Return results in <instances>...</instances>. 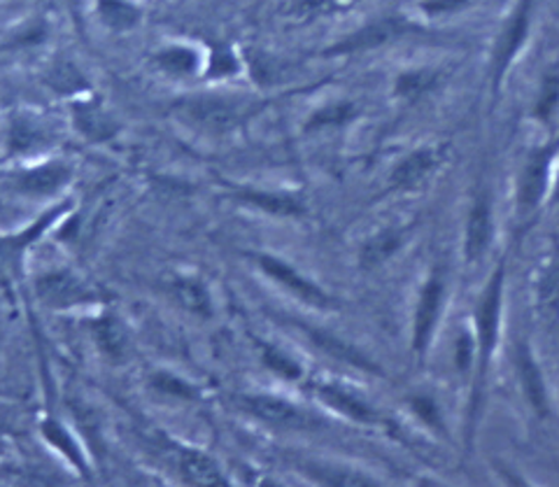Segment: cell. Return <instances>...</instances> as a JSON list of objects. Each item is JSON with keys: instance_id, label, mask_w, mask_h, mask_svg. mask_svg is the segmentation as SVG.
Masks as SVG:
<instances>
[{"instance_id": "obj_24", "label": "cell", "mask_w": 559, "mask_h": 487, "mask_svg": "<svg viewBox=\"0 0 559 487\" xmlns=\"http://www.w3.org/2000/svg\"><path fill=\"white\" fill-rule=\"evenodd\" d=\"M518 373H520L522 390H524V394H527V402L532 404L536 415L546 417L548 415L546 382H544V376H540L538 364L534 361L527 345H520V351H518Z\"/></svg>"}, {"instance_id": "obj_33", "label": "cell", "mask_w": 559, "mask_h": 487, "mask_svg": "<svg viewBox=\"0 0 559 487\" xmlns=\"http://www.w3.org/2000/svg\"><path fill=\"white\" fill-rule=\"evenodd\" d=\"M43 433H45V439L51 443V446H57L63 455L73 462L78 468H84L82 466V452H80V448H78V443L70 439V433L57 423V420H47L45 425H43Z\"/></svg>"}, {"instance_id": "obj_9", "label": "cell", "mask_w": 559, "mask_h": 487, "mask_svg": "<svg viewBox=\"0 0 559 487\" xmlns=\"http://www.w3.org/2000/svg\"><path fill=\"white\" fill-rule=\"evenodd\" d=\"M552 156L555 150L546 147L534 152L527 164H524L518 182V213L522 217H530L536 207L544 201L548 185H550V170H552Z\"/></svg>"}, {"instance_id": "obj_37", "label": "cell", "mask_w": 559, "mask_h": 487, "mask_svg": "<svg viewBox=\"0 0 559 487\" xmlns=\"http://www.w3.org/2000/svg\"><path fill=\"white\" fill-rule=\"evenodd\" d=\"M454 357H457V369L466 373V369L476 364V338L462 334L457 338V347H454Z\"/></svg>"}, {"instance_id": "obj_2", "label": "cell", "mask_w": 559, "mask_h": 487, "mask_svg": "<svg viewBox=\"0 0 559 487\" xmlns=\"http://www.w3.org/2000/svg\"><path fill=\"white\" fill-rule=\"evenodd\" d=\"M503 285H506V264H499L492 277H489V285L480 294V301L476 306V336H474L476 338V382H474V396H471V431H474V425H476L489 361H492L495 347L499 341Z\"/></svg>"}, {"instance_id": "obj_3", "label": "cell", "mask_w": 559, "mask_h": 487, "mask_svg": "<svg viewBox=\"0 0 559 487\" xmlns=\"http://www.w3.org/2000/svg\"><path fill=\"white\" fill-rule=\"evenodd\" d=\"M33 287L35 294H38V299L55 310H70L100 301V292L94 285L66 269L47 271L38 275Z\"/></svg>"}, {"instance_id": "obj_23", "label": "cell", "mask_w": 559, "mask_h": 487, "mask_svg": "<svg viewBox=\"0 0 559 487\" xmlns=\"http://www.w3.org/2000/svg\"><path fill=\"white\" fill-rule=\"evenodd\" d=\"M406 234L408 231L401 229V226H388V229H380L371 238H366L359 250V264L364 269H378L384 262H390V259L404 248Z\"/></svg>"}, {"instance_id": "obj_16", "label": "cell", "mask_w": 559, "mask_h": 487, "mask_svg": "<svg viewBox=\"0 0 559 487\" xmlns=\"http://www.w3.org/2000/svg\"><path fill=\"white\" fill-rule=\"evenodd\" d=\"M70 117H73V127L92 143H108L119 133L117 119L96 98H75L70 106Z\"/></svg>"}, {"instance_id": "obj_35", "label": "cell", "mask_w": 559, "mask_h": 487, "mask_svg": "<svg viewBox=\"0 0 559 487\" xmlns=\"http://www.w3.org/2000/svg\"><path fill=\"white\" fill-rule=\"evenodd\" d=\"M559 103V78L550 75L546 78L544 86H540V96H538V106H536V115L540 119H548Z\"/></svg>"}, {"instance_id": "obj_8", "label": "cell", "mask_w": 559, "mask_h": 487, "mask_svg": "<svg viewBox=\"0 0 559 487\" xmlns=\"http://www.w3.org/2000/svg\"><path fill=\"white\" fill-rule=\"evenodd\" d=\"M70 182H73V166L55 159L24 168L16 176H12L14 191L31 199L57 197Z\"/></svg>"}, {"instance_id": "obj_11", "label": "cell", "mask_w": 559, "mask_h": 487, "mask_svg": "<svg viewBox=\"0 0 559 487\" xmlns=\"http://www.w3.org/2000/svg\"><path fill=\"white\" fill-rule=\"evenodd\" d=\"M411 26L401 20V16H382V20H376L371 24L361 26L359 31L349 33L347 38H343L341 43H336L334 47L326 49V55H359V51H369L376 49L384 43L396 40L404 36Z\"/></svg>"}, {"instance_id": "obj_20", "label": "cell", "mask_w": 559, "mask_h": 487, "mask_svg": "<svg viewBox=\"0 0 559 487\" xmlns=\"http://www.w3.org/2000/svg\"><path fill=\"white\" fill-rule=\"evenodd\" d=\"M90 332L92 338L98 347V353L108 359V361H124L129 355V336L127 329L121 324L112 312H103V316L94 318L90 322Z\"/></svg>"}, {"instance_id": "obj_14", "label": "cell", "mask_w": 559, "mask_h": 487, "mask_svg": "<svg viewBox=\"0 0 559 487\" xmlns=\"http://www.w3.org/2000/svg\"><path fill=\"white\" fill-rule=\"evenodd\" d=\"M310 390L326 408L336 411L338 415L347 417V420L359 423V425L378 423V413L353 390L336 385V382H326V380H314Z\"/></svg>"}, {"instance_id": "obj_6", "label": "cell", "mask_w": 559, "mask_h": 487, "mask_svg": "<svg viewBox=\"0 0 559 487\" xmlns=\"http://www.w3.org/2000/svg\"><path fill=\"white\" fill-rule=\"evenodd\" d=\"M443 301H445V281H443V273L436 269L429 275V281L425 283L423 292H419V301L415 308L413 353L417 355V359H425L429 353L436 324H439L441 310H443Z\"/></svg>"}, {"instance_id": "obj_25", "label": "cell", "mask_w": 559, "mask_h": 487, "mask_svg": "<svg viewBox=\"0 0 559 487\" xmlns=\"http://www.w3.org/2000/svg\"><path fill=\"white\" fill-rule=\"evenodd\" d=\"M301 329L308 334V338H310L314 345H318L320 351H324L329 357H334V359H338V361H343V364H349V367H357V369H364V371L378 373V367H376V364H373L369 357L361 355V353L357 351V347H353L349 343L341 341L338 336L329 334V332H322V329L306 326V324H301Z\"/></svg>"}, {"instance_id": "obj_19", "label": "cell", "mask_w": 559, "mask_h": 487, "mask_svg": "<svg viewBox=\"0 0 559 487\" xmlns=\"http://www.w3.org/2000/svg\"><path fill=\"white\" fill-rule=\"evenodd\" d=\"M94 14L98 24L115 33V36H127V33H133L135 28L143 26L145 12L140 5H135L133 0H96L94 3Z\"/></svg>"}, {"instance_id": "obj_27", "label": "cell", "mask_w": 559, "mask_h": 487, "mask_svg": "<svg viewBox=\"0 0 559 487\" xmlns=\"http://www.w3.org/2000/svg\"><path fill=\"white\" fill-rule=\"evenodd\" d=\"M355 0H283V14L294 22H312L347 10Z\"/></svg>"}, {"instance_id": "obj_18", "label": "cell", "mask_w": 559, "mask_h": 487, "mask_svg": "<svg viewBox=\"0 0 559 487\" xmlns=\"http://www.w3.org/2000/svg\"><path fill=\"white\" fill-rule=\"evenodd\" d=\"M242 205L254 207L259 213H266L273 217H301L306 213V205L285 191H266L254 187H240L234 194Z\"/></svg>"}, {"instance_id": "obj_21", "label": "cell", "mask_w": 559, "mask_h": 487, "mask_svg": "<svg viewBox=\"0 0 559 487\" xmlns=\"http://www.w3.org/2000/svg\"><path fill=\"white\" fill-rule=\"evenodd\" d=\"M170 297L197 318L213 316V294L199 275H175L168 281Z\"/></svg>"}, {"instance_id": "obj_29", "label": "cell", "mask_w": 559, "mask_h": 487, "mask_svg": "<svg viewBox=\"0 0 559 487\" xmlns=\"http://www.w3.org/2000/svg\"><path fill=\"white\" fill-rule=\"evenodd\" d=\"M357 117V108L349 100H338V103H329V106L314 110L308 121H306V131H324V129H336L347 124Z\"/></svg>"}, {"instance_id": "obj_30", "label": "cell", "mask_w": 559, "mask_h": 487, "mask_svg": "<svg viewBox=\"0 0 559 487\" xmlns=\"http://www.w3.org/2000/svg\"><path fill=\"white\" fill-rule=\"evenodd\" d=\"M439 84V75L433 71H411V73H401L394 82V94L401 100H419L427 96L429 92L436 90Z\"/></svg>"}, {"instance_id": "obj_26", "label": "cell", "mask_w": 559, "mask_h": 487, "mask_svg": "<svg viewBox=\"0 0 559 487\" xmlns=\"http://www.w3.org/2000/svg\"><path fill=\"white\" fill-rule=\"evenodd\" d=\"M534 299L546 316H555L559 310V252H550L540 262L534 281Z\"/></svg>"}, {"instance_id": "obj_28", "label": "cell", "mask_w": 559, "mask_h": 487, "mask_svg": "<svg viewBox=\"0 0 559 487\" xmlns=\"http://www.w3.org/2000/svg\"><path fill=\"white\" fill-rule=\"evenodd\" d=\"M245 68V59L236 55V49L229 45H217L210 55L205 57V71L203 78L210 80H226L236 78Z\"/></svg>"}, {"instance_id": "obj_12", "label": "cell", "mask_w": 559, "mask_h": 487, "mask_svg": "<svg viewBox=\"0 0 559 487\" xmlns=\"http://www.w3.org/2000/svg\"><path fill=\"white\" fill-rule=\"evenodd\" d=\"M445 159V147H419L401 159L392 176L390 189L394 191H415L423 187Z\"/></svg>"}, {"instance_id": "obj_4", "label": "cell", "mask_w": 559, "mask_h": 487, "mask_svg": "<svg viewBox=\"0 0 559 487\" xmlns=\"http://www.w3.org/2000/svg\"><path fill=\"white\" fill-rule=\"evenodd\" d=\"M257 266L261 269L266 277L289 292L294 299H299L306 306L320 308V310H334L338 308V301L331 297L329 292H324L318 283H312L310 277H306L301 271H296L292 264H287L285 259L273 257V254H257Z\"/></svg>"}, {"instance_id": "obj_34", "label": "cell", "mask_w": 559, "mask_h": 487, "mask_svg": "<svg viewBox=\"0 0 559 487\" xmlns=\"http://www.w3.org/2000/svg\"><path fill=\"white\" fill-rule=\"evenodd\" d=\"M49 82L57 86L59 92H68V94H80V92H84V80H82V75L75 71L73 66L70 63H61V66H57L55 71H51V75H49Z\"/></svg>"}, {"instance_id": "obj_13", "label": "cell", "mask_w": 559, "mask_h": 487, "mask_svg": "<svg viewBox=\"0 0 559 487\" xmlns=\"http://www.w3.org/2000/svg\"><path fill=\"white\" fill-rule=\"evenodd\" d=\"M205 57L207 55H203L197 45L168 43L154 51L152 66L168 78H178V80L203 78Z\"/></svg>"}, {"instance_id": "obj_31", "label": "cell", "mask_w": 559, "mask_h": 487, "mask_svg": "<svg viewBox=\"0 0 559 487\" xmlns=\"http://www.w3.org/2000/svg\"><path fill=\"white\" fill-rule=\"evenodd\" d=\"M150 388L156 394L170 396V399H187V402H191V399H199V390L194 385H189L185 378L175 376V373H168V371L152 373Z\"/></svg>"}, {"instance_id": "obj_38", "label": "cell", "mask_w": 559, "mask_h": 487, "mask_svg": "<svg viewBox=\"0 0 559 487\" xmlns=\"http://www.w3.org/2000/svg\"><path fill=\"white\" fill-rule=\"evenodd\" d=\"M471 3V0H427V3L423 5V10L427 14H452L457 12L462 8H466Z\"/></svg>"}, {"instance_id": "obj_5", "label": "cell", "mask_w": 559, "mask_h": 487, "mask_svg": "<svg viewBox=\"0 0 559 487\" xmlns=\"http://www.w3.org/2000/svg\"><path fill=\"white\" fill-rule=\"evenodd\" d=\"M57 131L35 112H14L5 127V150L10 156H38L55 147Z\"/></svg>"}, {"instance_id": "obj_36", "label": "cell", "mask_w": 559, "mask_h": 487, "mask_svg": "<svg viewBox=\"0 0 559 487\" xmlns=\"http://www.w3.org/2000/svg\"><path fill=\"white\" fill-rule=\"evenodd\" d=\"M413 411L423 417V423L425 425H429L431 429H436V431H441L443 429V420H441V411L436 408V404L431 402L429 396H415L413 399Z\"/></svg>"}, {"instance_id": "obj_1", "label": "cell", "mask_w": 559, "mask_h": 487, "mask_svg": "<svg viewBox=\"0 0 559 487\" xmlns=\"http://www.w3.org/2000/svg\"><path fill=\"white\" fill-rule=\"evenodd\" d=\"M264 103L254 96L203 92L175 100L173 112L187 127L210 135H226L240 131L248 121L261 112Z\"/></svg>"}, {"instance_id": "obj_7", "label": "cell", "mask_w": 559, "mask_h": 487, "mask_svg": "<svg viewBox=\"0 0 559 487\" xmlns=\"http://www.w3.org/2000/svg\"><path fill=\"white\" fill-rule=\"evenodd\" d=\"M68 211V205H59L55 211L43 215L38 222H33L28 229L14 234V236H0V287H3L8 294L12 292V283L16 281V275L22 271V259L26 250L38 240L51 224H55L63 213Z\"/></svg>"}, {"instance_id": "obj_17", "label": "cell", "mask_w": 559, "mask_h": 487, "mask_svg": "<svg viewBox=\"0 0 559 487\" xmlns=\"http://www.w3.org/2000/svg\"><path fill=\"white\" fill-rule=\"evenodd\" d=\"M492 222H495L492 201H489V194L480 191L474 205H471L468 217H466L464 257L468 264H476L478 259L487 252V246H489V240H492V229H495Z\"/></svg>"}, {"instance_id": "obj_15", "label": "cell", "mask_w": 559, "mask_h": 487, "mask_svg": "<svg viewBox=\"0 0 559 487\" xmlns=\"http://www.w3.org/2000/svg\"><path fill=\"white\" fill-rule=\"evenodd\" d=\"M532 8H534V0H522L501 33V38L495 49V82L497 84L503 80L506 71H509L513 59L518 57L520 47L524 45V40H527Z\"/></svg>"}, {"instance_id": "obj_10", "label": "cell", "mask_w": 559, "mask_h": 487, "mask_svg": "<svg viewBox=\"0 0 559 487\" xmlns=\"http://www.w3.org/2000/svg\"><path fill=\"white\" fill-rule=\"evenodd\" d=\"M242 406L257 420L280 429H306L310 427V415L296 404L275 394H248L242 396Z\"/></svg>"}, {"instance_id": "obj_22", "label": "cell", "mask_w": 559, "mask_h": 487, "mask_svg": "<svg viewBox=\"0 0 559 487\" xmlns=\"http://www.w3.org/2000/svg\"><path fill=\"white\" fill-rule=\"evenodd\" d=\"M178 466L185 483L191 485H226L229 478L222 472V466L205 455L201 450L178 448Z\"/></svg>"}, {"instance_id": "obj_32", "label": "cell", "mask_w": 559, "mask_h": 487, "mask_svg": "<svg viewBox=\"0 0 559 487\" xmlns=\"http://www.w3.org/2000/svg\"><path fill=\"white\" fill-rule=\"evenodd\" d=\"M261 359H264V364L273 373L283 376L287 380H299L304 376L301 364L275 345H261Z\"/></svg>"}]
</instances>
